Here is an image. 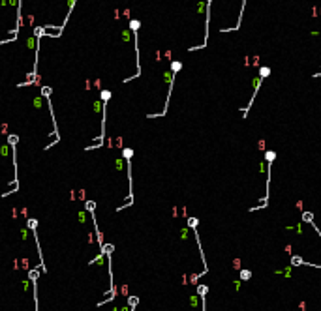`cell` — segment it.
Returning a JSON list of instances; mask_svg holds the SVG:
<instances>
[{
	"label": "cell",
	"mask_w": 321,
	"mask_h": 311,
	"mask_svg": "<svg viewBox=\"0 0 321 311\" xmlns=\"http://www.w3.org/2000/svg\"><path fill=\"white\" fill-rule=\"evenodd\" d=\"M188 227H190V229H197V219H195V217H188Z\"/></svg>",
	"instance_id": "obj_5"
},
{
	"label": "cell",
	"mask_w": 321,
	"mask_h": 311,
	"mask_svg": "<svg viewBox=\"0 0 321 311\" xmlns=\"http://www.w3.org/2000/svg\"><path fill=\"white\" fill-rule=\"evenodd\" d=\"M269 73H270V68H267V66H263V68L259 69V77H261V79L269 77Z\"/></svg>",
	"instance_id": "obj_3"
},
{
	"label": "cell",
	"mask_w": 321,
	"mask_h": 311,
	"mask_svg": "<svg viewBox=\"0 0 321 311\" xmlns=\"http://www.w3.org/2000/svg\"><path fill=\"white\" fill-rule=\"evenodd\" d=\"M299 264H304L302 257H299V255H293V257H291V266H299Z\"/></svg>",
	"instance_id": "obj_2"
},
{
	"label": "cell",
	"mask_w": 321,
	"mask_h": 311,
	"mask_svg": "<svg viewBox=\"0 0 321 311\" xmlns=\"http://www.w3.org/2000/svg\"><path fill=\"white\" fill-rule=\"evenodd\" d=\"M137 302H139V298H130V300H128L130 307H135V306H137Z\"/></svg>",
	"instance_id": "obj_7"
},
{
	"label": "cell",
	"mask_w": 321,
	"mask_h": 311,
	"mask_svg": "<svg viewBox=\"0 0 321 311\" xmlns=\"http://www.w3.org/2000/svg\"><path fill=\"white\" fill-rule=\"evenodd\" d=\"M252 278V272L250 270H240V279H250Z\"/></svg>",
	"instance_id": "obj_6"
},
{
	"label": "cell",
	"mask_w": 321,
	"mask_h": 311,
	"mask_svg": "<svg viewBox=\"0 0 321 311\" xmlns=\"http://www.w3.org/2000/svg\"><path fill=\"white\" fill-rule=\"evenodd\" d=\"M207 292H208V287H207V285H197V294H199V296H205Z\"/></svg>",
	"instance_id": "obj_4"
},
{
	"label": "cell",
	"mask_w": 321,
	"mask_h": 311,
	"mask_svg": "<svg viewBox=\"0 0 321 311\" xmlns=\"http://www.w3.org/2000/svg\"><path fill=\"white\" fill-rule=\"evenodd\" d=\"M87 210H88V212H94V202H92V201L87 202Z\"/></svg>",
	"instance_id": "obj_8"
},
{
	"label": "cell",
	"mask_w": 321,
	"mask_h": 311,
	"mask_svg": "<svg viewBox=\"0 0 321 311\" xmlns=\"http://www.w3.org/2000/svg\"><path fill=\"white\" fill-rule=\"evenodd\" d=\"M302 221L304 223H312L314 221V214L312 212H302Z\"/></svg>",
	"instance_id": "obj_1"
}]
</instances>
